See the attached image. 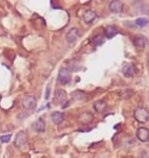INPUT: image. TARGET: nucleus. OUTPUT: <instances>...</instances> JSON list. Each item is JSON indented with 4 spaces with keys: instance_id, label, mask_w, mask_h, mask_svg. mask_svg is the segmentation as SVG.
<instances>
[{
    "instance_id": "412c9836",
    "label": "nucleus",
    "mask_w": 149,
    "mask_h": 158,
    "mask_svg": "<svg viewBox=\"0 0 149 158\" xmlns=\"http://www.w3.org/2000/svg\"><path fill=\"white\" fill-rule=\"evenodd\" d=\"M51 83H49L46 89V92H45V100H49V95H51Z\"/></svg>"
},
{
    "instance_id": "6e6552de",
    "label": "nucleus",
    "mask_w": 149,
    "mask_h": 158,
    "mask_svg": "<svg viewBox=\"0 0 149 158\" xmlns=\"http://www.w3.org/2000/svg\"><path fill=\"white\" fill-rule=\"evenodd\" d=\"M133 43L136 48L144 49L146 46V39L143 35H136L133 39Z\"/></svg>"
},
{
    "instance_id": "1a4fd4ad",
    "label": "nucleus",
    "mask_w": 149,
    "mask_h": 158,
    "mask_svg": "<svg viewBox=\"0 0 149 158\" xmlns=\"http://www.w3.org/2000/svg\"><path fill=\"white\" fill-rule=\"evenodd\" d=\"M124 8V4L121 1L118 0H114V1H111L109 4V9L111 12L115 13V14H119L122 11H123Z\"/></svg>"
},
{
    "instance_id": "423d86ee",
    "label": "nucleus",
    "mask_w": 149,
    "mask_h": 158,
    "mask_svg": "<svg viewBox=\"0 0 149 158\" xmlns=\"http://www.w3.org/2000/svg\"><path fill=\"white\" fill-rule=\"evenodd\" d=\"M58 80L61 84H68L71 80V74L66 69H61L58 73Z\"/></svg>"
},
{
    "instance_id": "dca6fc26",
    "label": "nucleus",
    "mask_w": 149,
    "mask_h": 158,
    "mask_svg": "<svg viewBox=\"0 0 149 158\" xmlns=\"http://www.w3.org/2000/svg\"><path fill=\"white\" fill-rule=\"evenodd\" d=\"M93 108L94 110H95V112H99V114H102V112H103L107 108V103L105 101L103 100H100V101H97L93 103Z\"/></svg>"
},
{
    "instance_id": "20e7f679",
    "label": "nucleus",
    "mask_w": 149,
    "mask_h": 158,
    "mask_svg": "<svg viewBox=\"0 0 149 158\" xmlns=\"http://www.w3.org/2000/svg\"><path fill=\"white\" fill-rule=\"evenodd\" d=\"M93 121V115L90 112H83L78 116V121L82 125H87Z\"/></svg>"
},
{
    "instance_id": "a211bd4d",
    "label": "nucleus",
    "mask_w": 149,
    "mask_h": 158,
    "mask_svg": "<svg viewBox=\"0 0 149 158\" xmlns=\"http://www.w3.org/2000/svg\"><path fill=\"white\" fill-rule=\"evenodd\" d=\"M149 23V19H146V17H139L136 20H135V24L139 27H144L146 26Z\"/></svg>"
},
{
    "instance_id": "aec40b11",
    "label": "nucleus",
    "mask_w": 149,
    "mask_h": 158,
    "mask_svg": "<svg viewBox=\"0 0 149 158\" xmlns=\"http://www.w3.org/2000/svg\"><path fill=\"white\" fill-rule=\"evenodd\" d=\"M10 139H11V134H6V135H2L0 137V141L4 143H7L10 141Z\"/></svg>"
},
{
    "instance_id": "f8f14e48",
    "label": "nucleus",
    "mask_w": 149,
    "mask_h": 158,
    "mask_svg": "<svg viewBox=\"0 0 149 158\" xmlns=\"http://www.w3.org/2000/svg\"><path fill=\"white\" fill-rule=\"evenodd\" d=\"M135 73V67L132 63H125L123 67V74L130 78V77H133Z\"/></svg>"
},
{
    "instance_id": "0eeeda50",
    "label": "nucleus",
    "mask_w": 149,
    "mask_h": 158,
    "mask_svg": "<svg viewBox=\"0 0 149 158\" xmlns=\"http://www.w3.org/2000/svg\"><path fill=\"white\" fill-rule=\"evenodd\" d=\"M136 137L142 143H146L149 140V130L146 127H139L136 130Z\"/></svg>"
},
{
    "instance_id": "f03ea898",
    "label": "nucleus",
    "mask_w": 149,
    "mask_h": 158,
    "mask_svg": "<svg viewBox=\"0 0 149 158\" xmlns=\"http://www.w3.org/2000/svg\"><path fill=\"white\" fill-rule=\"evenodd\" d=\"M27 143V134L24 131H20L17 133L16 135L15 140H14V145L17 148H22Z\"/></svg>"
},
{
    "instance_id": "f257e3e1",
    "label": "nucleus",
    "mask_w": 149,
    "mask_h": 158,
    "mask_svg": "<svg viewBox=\"0 0 149 158\" xmlns=\"http://www.w3.org/2000/svg\"><path fill=\"white\" fill-rule=\"evenodd\" d=\"M134 117L138 123H144L149 120V112L144 107H138L134 112Z\"/></svg>"
},
{
    "instance_id": "2eb2a0df",
    "label": "nucleus",
    "mask_w": 149,
    "mask_h": 158,
    "mask_svg": "<svg viewBox=\"0 0 149 158\" xmlns=\"http://www.w3.org/2000/svg\"><path fill=\"white\" fill-rule=\"evenodd\" d=\"M117 33H118V30H117V29L115 28L114 26H107L106 28L104 29V34H105V37L108 39H112L114 37H115V36L117 35Z\"/></svg>"
},
{
    "instance_id": "6ab92c4d",
    "label": "nucleus",
    "mask_w": 149,
    "mask_h": 158,
    "mask_svg": "<svg viewBox=\"0 0 149 158\" xmlns=\"http://www.w3.org/2000/svg\"><path fill=\"white\" fill-rule=\"evenodd\" d=\"M71 96L72 98L74 99V100L76 101H80V100H82L83 97H84V94L83 92H82L80 91H75L71 93Z\"/></svg>"
},
{
    "instance_id": "9b49d317",
    "label": "nucleus",
    "mask_w": 149,
    "mask_h": 158,
    "mask_svg": "<svg viewBox=\"0 0 149 158\" xmlns=\"http://www.w3.org/2000/svg\"><path fill=\"white\" fill-rule=\"evenodd\" d=\"M79 37V30L76 28L71 29L66 35V39L69 43H74Z\"/></svg>"
},
{
    "instance_id": "39448f33",
    "label": "nucleus",
    "mask_w": 149,
    "mask_h": 158,
    "mask_svg": "<svg viewBox=\"0 0 149 158\" xmlns=\"http://www.w3.org/2000/svg\"><path fill=\"white\" fill-rule=\"evenodd\" d=\"M22 104H23L24 108L27 110H33L36 105H37V99L35 98V96L29 95L23 99Z\"/></svg>"
},
{
    "instance_id": "9d476101",
    "label": "nucleus",
    "mask_w": 149,
    "mask_h": 158,
    "mask_svg": "<svg viewBox=\"0 0 149 158\" xmlns=\"http://www.w3.org/2000/svg\"><path fill=\"white\" fill-rule=\"evenodd\" d=\"M97 13L95 11H93L92 9H88L83 13L82 19L84 20L85 23L87 24H91L92 22L97 19Z\"/></svg>"
},
{
    "instance_id": "7ed1b4c3",
    "label": "nucleus",
    "mask_w": 149,
    "mask_h": 158,
    "mask_svg": "<svg viewBox=\"0 0 149 158\" xmlns=\"http://www.w3.org/2000/svg\"><path fill=\"white\" fill-rule=\"evenodd\" d=\"M67 99V92L64 90L59 89L54 93V97H53V102L55 104H61L63 103Z\"/></svg>"
},
{
    "instance_id": "f3484780",
    "label": "nucleus",
    "mask_w": 149,
    "mask_h": 158,
    "mask_svg": "<svg viewBox=\"0 0 149 158\" xmlns=\"http://www.w3.org/2000/svg\"><path fill=\"white\" fill-rule=\"evenodd\" d=\"M103 42H104V38H103L102 35H97L92 39V43H93L94 46H96V47L101 46Z\"/></svg>"
},
{
    "instance_id": "ddd939ff",
    "label": "nucleus",
    "mask_w": 149,
    "mask_h": 158,
    "mask_svg": "<svg viewBox=\"0 0 149 158\" xmlns=\"http://www.w3.org/2000/svg\"><path fill=\"white\" fill-rule=\"evenodd\" d=\"M33 129L38 133H43L45 132V129H46V123H45V121L43 118H39L37 121L33 123Z\"/></svg>"
},
{
    "instance_id": "4468645a",
    "label": "nucleus",
    "mask_w": 149,
    "mask_h": 158,
    "mask_svg": "<svg viewBox=\"0 0 149 158\" xmlns=\"http://www.w3.org/2000/svg\"><path fill=\"white\" fill-rule=\"evenodd\" d=\"M64 120V114L61 112H54L51 114V121L54 124L60 125Z\"/></svg>"
}]
</instances>
